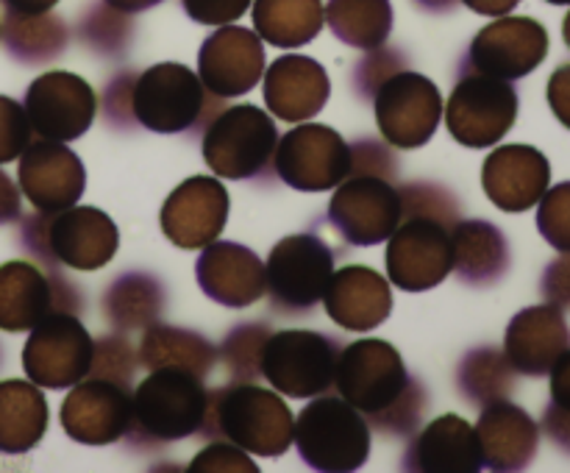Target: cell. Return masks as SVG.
Instances as JSON below:
<instances>
[{
	"label": "cell",
	"instance_id": "cell-1",
	"mask_svg": "<svg viewBox=\"0 0 570 473\" xmlns=\"http://www.w3.org/2000/svg\"><path fill=\"white\" fill-rule=\"evenodd\" d=\"M334 387L365 415L373 432L387 437H412L429 410V390L410 376L399 348L387 339H356L343 345Z\"/></svg>",
	"mask_w": 570,
	"mask_h": 473
},
{
	"label": "cell",
	"instance_id": "cell-2",
	"mask_svg": "<svg viewBox=\"0 0 570 473\" xmlns=\"http://www.w3.org/2000/svg\"><path fill=\"white\" fill-rule=\"evenodd\" d=\"M209 406L204 376L178 367H156L131 393V426L126 445L137 454H154L176 440L198 437Z\"/></svg>",
	"mask_w": 570,
	"mask_h": 473
},
{
	"label": "cell",
	"instance_id": "cell-3",
	"mask_svg": "<svg viewBox=\"0 0 570 473\" xmlns=\"http://www.w3.org/2000/svg\"><path fill=\"white\" fill-rule=\"evenodd\" d=\"M295 417L282 393L254 382L209 390L206 421L198 437L228 440L243 451L276 460L293 445Z\"/></svg>",
	"mask_w": 570,
	"mask_h": 473
},
{
	"label": "cell",
	"instance_id": "cell-4",
	"mask_svg": "<svg viewBox=\"0 0 570 473\" xmlns=\"http://www.w3.org/2000/svg\"><path fill=\"white\" fill-rule=\"evenodd\" d=\"M20 220V245L42 267L65 265L72 270H100L120 248L115 220L95 206L33 211Z\"/></svg>",
	"mask_w": 570,
	"mask_h": 473
},
{
	"label": "cell",
	"instance_id": "cell-5",
	"mask_svg": "<svg viewBox=\"0 0 570 473\" xmlns=\"http://www.w3.org/2000/svg\"><path fill=\"white\" fill-rule=\"evenodd\" d=\"M131 109L139 128L156 134L198 137L217 111L226 109V98L209 92L195 70L178 61H161L137 72L131 87Z\"/></svg>",
	"mask_w": 570,
	"mask_h": 473
},
{
	"label": "cell",
	"instance_id": "cell-6",
	"mask_svg": "<svg viewBox=\"0 0 570 473\" xmlns=\"http://www.w3.org/2000/svg\"><path fill=\"white\" fill-rule=\"evenodd\" d=\"M278 128L265 109L254 104L226 106L204 128V161L217 178L271 184L276 178Z\"/></svg>",
	"mask_w": 570,
	"mask_h": 473
},
{
	"label": "cell",
	"instance_id": "cell-7",
	"mask_svg": "<svg viewBox=\"0 0 570 473\" xmlns=\"http://www.w3.org/2000/svg\"><path fill=\"white\" fill-rule=\"evenodd\" d=\"M293 443L315 471H360L371 456V423L343 395L323 393L298 412Z\"/></svg>",
	"mask_w": 570,
	"mask_h": 473
},
{
	"label": "cell",
	"instance_id": "cell-8",
	"mask_svg": "<svg viewBox=\"0 0 570 473\" xmlns=\"http://www.w3.org/2000/svg\"><path fill=\"white\" fill-rule=\"evenodd\" d=\"M343 343L312 328H284L267 337L259 373L276 393L289 398H315L332 393Z\"/></svg>",
	"mask_w": 570,
	"mask_h": 473
},
{
	"label": "cell",
	"instance_id": "cell-9",
	"mask_svg": "<svg viewBox=\"0 0 570 473\" xmlns=\"http://www.w3.org/2000/svg\"><path fill=\"white\" fill-rule=\"evenodd\" d=\"M337 250L317 234H293L273 245L265 262V282L276 315H312L334 273Z\"/></svg>",
	"mask_w": 570,
	"mask_h": 473
},
{
	"label": "cell",
	"instance_id": "cell-10",
	"mask_svg": "<svg viewBox=\"0 0 570 473\" xmlns=\"http://www.w3.org/2000/svg\"><path fill=\"white\" fill-rule=\"evenodd\" d=\"M518 89L504 78L460 70L454 92L443 106L445 126L462 148H493L518 120Z\"/></svg>",
	"mask_w": 570,
	"mask_h": 473
},
{
	"label": "cell",
	"instance_id": "cell-11",
	"mask_svg": "<svg viewBox=\"0 0 570 473\" xmlns=\"http://www.w3.org/2000/svg\"><path fill=\"white\" fill-rule=\"evenodd\" d=\"M87 298L81 289L56 267L11 259L0 265V328L28 332L53 312L81 315Z\"/></svg>",
	"mask_w": 570,
	"mask_h": 473
},
{
	"label": "cell",
	"instance_id": "cell-12",
	"mask_svg": "<svg viewBox=\"0 0 570 473\" xmlns=\"http://www.w3.org/2000/svg\"><path fill=\"white\" fill-rule=\"evenodd\" d=\"M443 106L438 83L410 67L393 72L373 95L379 131L384 142L401 150L423 148L434 137L443 120Z\"/></svg>",
	"mask_w": 570,
	"mask_h": 473
},
{
	"label": "cell",
	"instance_id": "cell-13",
	"mask_svg": "<svg viewBox=\"0 0 570 473\" xmlns=\"http://www.w3.org/2000/svg\"><path fill=\"white\" fill-rule=\"evenodd\" d=\"M273 167L278 181L298 193H328L348 176L351 148L334 128L304 122L278 137Z\"/></svg>",
	"mask_w": 570,
	"mask_h": 473
},
{
	"label": "cell",
	"instance_id": "cell-14",
	"mask_svg": "<svg viewBox=\"0 0 570 473\" xmlns=\"http://www.w3.org/2000/svg\"><path fill=\"white\" fill-rule=\"evenodd\" d=\"M92 334L81 317L53 312L31 328L22 348V371L37 387L67 390L81 382L92 365Z\"/></svg>",
	"mask_w": 570,
	"mask_h": 473
},
{
	"label": "cell",
	"instance_id": "cell-15",
	"mask_svg": "<svg viewBox=\"0 0 570 473\" xmlns=\"http://www.w3.org/2000/svg\"><path fill=\"white\" fill-rule=\"evenodd\" d=\"M454 273L451 226L434 217H401L387 237V276L406 293H426Z\"/></svg>",
	"mask_w": 570,
	"mask_h": 473
},
{
	"label": "cell",
	"instance_id": "cell-16",
	"mask_svg": "<svg viewBox=\"0 0 570 473\" xmlns=\"http://www.w3.org/2000/svg\"><path fill=\"white\" fill-rule=\"evenodd\" d=\"M549 56V31L534 17H495L468 45L460 70L518 81L538 70Z\"/></svg>",
	"mask_w": 570,
	"mask_h": 473
},
{
	"label": "cell",
	"instance_id": "cell-17",
	"mask_svg": "<svg viewBox=\"0 0 570 473\" xmlns=\"http://www.w3.org/2000/svg\"><path fill=\"white\" fill-rule=\"evenodd\" d=\"M328 200L326 220L356 248L384 243L401 223L399 187L379 176H345Z\"/></svg>",
	"mask_w": 570,
	"mask_h": 473
},
{
	"label": "cell",
	"instance_id": "cell-18",
	"mask_svg": "<svg viewBox=\"0 0 570 473\" xmlns=\"http://www.w3.org/2000/svg\"><path fill=\"white\" fill-rule=\"evenodd\" d=\"M26 109L31 131L42 139L72 142L83 137L98 115L95 89L76 72L50 70L39 76L26 92Z\"/></svg>",
	"mask_w": 570,
	"mask_h": 473
},
{
	"label": "cell",
	"instance_id": "cell-19",
	"mask_svg": "<svg viewBox=\"0 0 570 473\" xmlns=\"http://www.w3.org/2000/svg\"><path fill=\"white\" fill-rule=\"evenodd\" d=\"M131 393L109 378L83 376L61 401V428L83 445H111L131 426Z\"/></svg>",
	"mask_w": 570,
	"mask_h": 473
},
{
	"label": "cell",
	"instance_id": "cell-20",
	"mask_svg": "<svg viewBox=\"0 0 570 473\" xmlns=\"http://www.w3.org/2000/svg\"><path fill=\"white\" fill-rule=\"evenodd\" d=\"M262 37L243 26H217L198 50V76L209 92L220 98L248 95L265 76Z\"/></svg>",
	"mask_w": 570,
	"mask_h": 473
},
{
	"label": "cell",
	"instance_id": "cell-21",
	"mask_svg": "<svg viewBox=\"0 0 570 473\" xmlns=\"http://www.w3.org/2000/svg\"><path fill=\"white\" fill-rule=\"evenodd\" d=\"M17 181L33 209L61 211L81 200L87 189V170L76 150L67 148V142L39 137L20 154Z\"/></svg>",
	"mask_w": 570,
	"mask_h": 473
},
{
	"label": "cell",
	"instance_id": "cell-22",
	"mask_svg": "<svg viewBox=\"0 0 570 473\" xmlns=\"http://www.w3.org/2000/svg\"><path fill=\"white\" fill-rule=\"evenodd\" d=\"M228 220V189L215 176H193L178 184L161 206V231L184 250L206 248Z\"/></svg>",
	"mask_w": 570,
	"mask_h": 473
},
{
	"label": "cell",
	"instance_id": "cell-23",
	"mask_svg": "<svg viewBox=\"0 0 570 473\" xmlns=\"http://www.w3.org/2000/svg\"><path fill=\"white\" fill-rule=\"evenodd\" d=\"M198 287L215 304L228 309H245L267 293L265 265L248 245L215 239L200 250L195 262Z\"/></svg>",
	"mask_w": 570,
	"mask_h": 473
},
{
	"label": "cell",
	"instance_id": "cell-24",
	"mask_svg": "<svg viewBox=\"0 0 570 473\" xmlns=\"http://www.w3.org/2000/svg\"><path fill=\"white\" fill-rule=\"evenodd\" d=\"M549 184V159L532 145H501L482 165L484 195L510 215H521L538 206Z\"/></svg>",
	"mask_w": 570,
	"mask_h": 473
},
{
	"label": "cell",
	"instance_id": "cell-25",
	"mask_svg": "<svg viewBox=\"0 0 570 473\" xmlns=\"http://www.w3.org/2000/svg\"><path fill=\"white\" fill-rule=\"evenodd\" d=\"M328 95H332V81L326 67L309 56H282L262 76L265 106L284 122L312 120L328 104Z\"/></svg>",
	"mask_w": 570,
	"mask_h": 473
},
{
	"label": "cell",
	"instance_id": "cell-26",
	"mask_svg": "<svg viewBox=\"0 0 570 473\" xmlns=\"http://www.w3.org/2000/svg\"><path fill=\"white\" fill-rule=\"evenodd\" d=\"M570 348V326L560 306L538 304L521 309L504 334V354L521 376H549Z\"/></svg>",
	"mask_w": 570,
	"mask_h": 473
},
{
	"label": "cell",
	"instance_id": "cell-27",
	"mask_svg": "<svg viewBox=\"0 0 570 473\" xmlns=\"http://www.w3.org/2000/svg\"><path fill=\"white\" fill-rule=\"evenodd\" d=\"M401 467L415 473H476L484 467L476 428L460 415H440L412 434Z\"/></svg>",
	"mask_w": 570,
	"mask_h": 473
},
{
	"label": "cell",
	"instance_id": "cell-28",
	"mask_svg": "<svg viewBox=\"0 0 570 473\" xmlns=\"http://www.w3.org/2000/svg\"><path fill=\"white\" fill-rule=\"evenodd\" d=\"M323 309L337 326L348 332H371L382 326L393 312L390 282L365 265H348L334 270L323 293Z\"/></svg>",
	"mask_w": 570,
	"mask_h": 473
},
{
	"label": "cell",
	"instance_id": "cell-29",
	"mask_svg": "<svg viewBox=\"0 0 570 473\" xmlns=\"http://www.w3.org/2000/svg\"><path fill=\"white\" fill-rule=\"evenodd\" d=\"M484 467L499 473L523 471L532 465L540 449V426L527 410L510 398L482 406L476 426Z\"/></svg>",
	"mask_w": 570,
	"mask_h": 473
},
{
	"label": "cell",
	"instance_id": "cell-30",
	"mask_svg": "<svg viewBox=\"0 0 570 473\" xmlns=\"http://www.w3.org/2000/svg\"><path fill=\"white\" fill-rule=\"evenodd\" d=\"M454 270L468 287H493L510 270V243L490 220H460L451 228Z\"/></svg>",
	"mask_w": 570,
	"mask_h": 473
},
{
	"label": "cell",
	"instance_id": "cell-31",
	"mask_svg": "<svg viewBox=\"0 0 570 473\" xmlns=\"http://www.w3.org/2000/svg\"><path fill=\"white\" fill-rule=\"evenodd\" d=\"M104 317L115 332H145L159 321L167 289L156 273L128 270L104 289Z\"/></svg>",
	"mask_w": 570,
	"mask_h": 473
},
{
	"label": "cell",
	"instance_id": "cell-32",
	"mask_svg": "<svg viewBox=\"0 0 570 473\" xmlns=\"http://www.w3.org/2000/svg\"><path fill=\"white\" fill-rule=\"evenodd\" d=\"M139 365L156 371V367H178L193 371L198 376H209L217 365V345L193 328L170 326V323H150L137 348Z\"/></svg>",
	"mask_w": 570,
	"mask_h": 473
},
{
	"label": "cell",
	"instance_id": "cell-33",
	"mask_svg": "<svg viewBox=\"0 0 570 473\" xmlns=\"http://www.w3.org/2000/svg\"><path fill=\"white\" fill-rule=\"evenodd\" d=\"M48 432V401L28 378L0 382V451L26 454Z\"/></svg>",
	"mask_w": 570,
	"mask_h": 473
},
{
	"label": "cell",
	"instance_id": "cell-34",
	"mask_svg": "<svg viewBox=\"0 0 570 473\" xmlns=\"http://www.w3.org/2000/svg\"><path fill=\"white\" fill-rule=\"evenodd\" d=\"M323 0H254V28L262 42L301 48L323 28Z\"/></svg>",
	"mask_w": 570,
	"mask_h": 473
},
{
	"label": "cell",
	"instance_id": "cell-35",
	"mask_svg": "<svg viewBox=\"0 0 570 473\" xmlns=\"http://www.w3.org/2000/svg\"><path fill=\"white\" fill-rule=\"evenodd\" d=\"M323 20L343 45L371 50L390 39L393 6L390 0H328V6H323Z\"/></svg>",
	"mask_w": 570,
	"mask_h": 473
},
{
	"label": "cell",
	"instance_id": "cell-36",
	"mask_svg": "<svg viewBox=\"0 0 570 473\" xmlns=\"http://www.w3.org/2000/svg\"><path fill=\"white\" fill-rule=\"evenodd\" d=\"M3 42L9 53L22 65H45L65 53L70 31L53 11H42V14L9 11L3 20Z\"/></svg>",
	"mask_w": 570,
	"mask_h": 473
},
{
	"label": "cell",
	"instance_id": "cell-37",
	"mask_svg": "<svg viewBox=\"0 0 570 473\" xmlns=\"http://www.w3.org/2000/svg\"><path fill=\"white\" fill-rule=\"evenodd\" d=\"M456 387L468 404L482 410L493 401L510 398V393L515 390V371L504 351L482 345L462 356L460 367H456Z\"/></svg>",
	"mask_w": 570,
	"mask_h": 473
},
{
	"label": "cell",
	"instance_id": "cell-38",
	"mask_svg": "<svg viewBox=\"0 0 570 473\" xmlns=\"http://www.w3.org/2000/svg\"><path fill=\"white\" fill-rule=\"evenodd\" d=\"M78 39L104 59H122L131 50L134 20L126 11L111 9L106 0H95L78 17Z\"/></svg>",
	"mask_w": 570,
	"mask_h": 473
},
{
	"label": "cell",
	"instance_id": "cell-39",
	"mask_svg": "<svg viewBox=\"0 0 570 473\" xmlns=\"http://www.w3.org/2000/svg\"><path fill=\"white\" fill-rule=\"evenodd\" d=\"M271 334L273 328L267 326V323L250 321L237 323V326L223 337L220 348H217V359H220L223 367L232 373V382H256V378L262 376L259 359Z\"/></svg>",
	"mask_w": 570,
	"mask_h": 473
},
{
	"label": "cell",
	"instance_id": "cell-40",
	"mask_svg": "<svg viewBox=\"0 0 570 473\" xmlns=\"http://www.w3.org/2000/svg\"><path fill=\"white\" fill-rule=\"evenodd\" d=\"M401 217H434L454 228L462 220V204L445 184L406 181L399 187Z\"/></svg>",
	"mask_w": 570,
	"mask_h": 473
},
{
	"label": "cell",
	"instance_id": "cell-41",
	"mask_svg": "<svg viewBox=\"0 0 570 473\" xmlns=\"http://www.w3.org/2000/svg\"><path fill=\"white\" fill-rule=\"evenodd\" d=\"M139 371V356L137 348L131 345V339L122 332L104 334V337L95 339L92 345V365H89L87 376L109 378V382L120 384V387L134 390Z\"/></svg>",
	"mask_w": 570,
	"mask_h": 473
},
{
	"label": "cell",
	"instance_id": "cell-42",
	"mask_svg": "<svg viewBox=\"0 0 570 473\" xmlns=\"http://www.w3.org/2000/svg\"><path fill=\"white\" fill-rule=\"evenodd\" d=\"M404 67H410V59H406V53L401 48H390V45L384 42L379 45V48L365 50V56H362L354 65V70H351V87H354L356 98L373 100L376 89L382 87L393 72L404 70Z\"/></svg>",
	"mask_w": 570,
	"mask_h": 473
},
{
	"label": "cell",
	"instance_id": "cell-43",
	"mask_svg": "<svg viewBox=\"0 0 570 473\" xmlns=\"http://www.w3.org/2000/svg\"><path fill=\"white\" fill-rule=\"evenodd\" d=\"M538 231L560 254H570V181L546 189L538 200Z\"/></svg>",
	"mask_w": 570,
	"mask_h": 473
},
{
	"label": "cell",
	"instance_id": "cell-44",
	"mask_svg": "<svg viewBox=\"0 0 570 473\" xmlns=\"http://www.w3.org/2000/svg\"><path fill=\"white\" fill-rule=\"evenodd\" d=\"M351 148V170L348 176H379L395 184L399 178V159L393 154V145L382 139L362 137L348 145Z\"/></svg>",
	"mask_w": 570,
	"mask_h": 473
},
{
	"label": "cell",
	"instance_id": "cell-45",
	"mask_svg": "<svg viewBox=\"0 0 570 473\" xmlns=\"http://www.w3.org/2000/svg\"><path fill=\"white\" fill-rule=\"evenodd\" d=\"M137 72L128 67V70H120L111 76V81L104 87V120L109 122L111 131H131L137 128V120H134V109H131V87Z\"/></svg>",
	"mask_w": 570,
	"mask_h": 473
},
{
	"label": "cell",
	"instance_id": "cell-46",
	"mask_svg": "<svg viewBox=\"0 0 570 473\" xmlns=\"http://www.w3.org/2000/svg\"><path fill=\"white\" fill-rule=\"evenodd\" d=\"M31 142V122L17 100L0 95V165L14 161Z\"/></svg>",
	"mask_w": 570,
	"mask_h": 473
},
{
	"label": "cell",
	"instance_id": "cell-47",
	"mask_svg": "<svg viewBox=\"0 0 570 473\" xmlns=\"http://www.w3.org/2000/svg\"><path fill=\"white\" fill-rule=\"evenodd\" d=\"M189 471L198 473H217V471H232V473H256V465L248 460V451H243L239 445L228 443V440H217V443L206 445L193 462H189Z\"/></svg>",
	"mask_w": 570,
	"mask_h": 473
},
{
	"label": "cell",
	"instance_id": "cell-48",
	"mask_svg": "<svg viewBox=\"0 0 570 473\" xmlns=\"http://www.w3.org/2000/svg\"><path fill=\"white\" fill-rule=\"evenodd\" d=\"M254 0H181L189 20L200 26H228L250 9Z\"/></svg>",
	"mask_w": 570,
	"mask_h": 473
},
{
	"label": "cell",
	"instance_id": "cell-49",
	"mask_svg": "<svg viewBox=\"0 0 570 473\" xmlns=\"http://www.w3.org/2000/svg\"><path fill=\"white\" fill-rule=\"evenodd\" d=\"M540 295L546 304L560 306L562 312L570 309V254H560L551 265H546L540 276Z\"/></svg>",
	"mask_w": 570,
	"mask_h": 473
},
{
	"label": "cell",
	"instance_id": "cell-50",
	"mask_svg": "<svg viewBox=\"0 0 570 473\" xmlns=\"http://www.w3.org/2000/svg\"><path fill=\"white\" fill-rule=\"evenodd\" d=\"M551 111L562 126L570 128V65L557 67L549 78V89H546Z\"/></svg>",
	"mask_w": 570,
	"mask_h": 473
},
{
	"label": "cell",
	"instance_id": "cell-51",
	"mask_svg": "<svg viewBox=\"0 0 570 473\" xmlns=\"http://www.w3.org/2000/svg\"><path fill=\"white\" fill-rule=\"evenodd\" d=\"M543 432L557 449L570 454V412L560 410V406L549 401V406H546L543 412Z\"/></svg>",
	"mask_w": 570,
	"mask_h": 473
},
{
	"label": "cell",
	"instance_id": "cell-52",
	"mask_svg": "<svg viewBox=\"0 0 570 473\" xmlns=\"http://www.w3.org/2000/svg\"><path fill=\"white\" fill-rule=\"evenodd\" d=\"M551 404L570 412V348L551 367Z\"/></svg>",
	"mask_w": 570,
	"mask_h": 473
},
{
	"label": "cell",
	"instance_id": "cell-53",
	"mask_svg": "<svg viewBox=\"0 0 570 473\" xmlns=\"http://www.w3.org/2000/svg\"><path fill=\"white\" fill-rule=\"evenodd\" d=\"M22 217V204H20V189L17 184L0 170V226L3 223H14Z\"/></svg>",
	"mask_w": 570,
	"mask_h": 473
},
{
	"label": "cell",
	"instance_id": "cell-54",
	"mask_svg": "<svg viewBox=\"0 0 570 473\" xmlns=\"http://www.w3.org/2000/svg\"><path fill=\"white\" fill-rule=\"evenodd\" d=\"M460 3L468 6L471 11H476V14L504 17L510 14V11H515L521 0H460Z\"/></svg>",
	"mask_w": 570,
	"mask_h": 473
},
{
	"label": "cell",
	"instance_id": "cell-55",
	"mask_svg": "<svg viewBox=\"0 0 570 473\" xmlns=\"http://www.w3.org/2000/svg\"><path fill=\"white\" fill-rule=\"evenodd\" d=\"M6 9L17 11V14H42V11L53 9L59 0H3Z\"/></svg>",
	"mask_w": 570,
	"mask_h": 473
},
{
	"label": "cell",
	"instance_id": "cell-56",
	"mask_svg": "<svg viewBox=\"0 0 570 473\" xmlns=\"http://www.w3.org/2000/svg\"><path fill=\"white\" fill-rule=\"evenodd\" d=\"M106 3L117 11H126V14H139V11H148L154 6H159L161 0H106Z\"/></svg>",
	"mask_w": 570,
	"mask_h": 473
},
{
	"label": "cell",
	"instance_id": "cell-57",
	"mask_svg": "<svg viewBox=\"0 0 570 473\" xmlns=\"http://www.w3.org/2000/svg\"><path fill=\"white\" fill-rule=\"evenodd\" d=\"M412 3L421 11H426V14H449V11L456 9L460 0H412Z\"/></svg>",
	"mask_w": 570,
	"mask_h": 473
},
{
	"label": "cell",
	"instance_id": "cell-58",
	"mask_svg": "<svg viewBox=\"0 0 570 473\" xmlns=\"http://www.w3.org/2000/svg\"><path fill=\"white\" fill-rule=\"evenodd\" d=\"M562 39H566V45L570 50V11L566 14V20H562Z\"/></svg>",
	"mask_w": 570,
	"mask_h": 473
},
{
	"label": "cell",
	"instance_id": "cell-59",
	"mask_svg": "<svg viewBox=\"0 0 570 473\" xmlns=\"http://www.w3.org/2000/svg\"><path fill=\"white\" fill-rule=\"evenodd\" d=\"M546 3H551V6H570V0H546Z\"/></svg>",
	"mask_w": 570,
	"mask_h": 473
}]
</instances>
